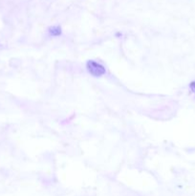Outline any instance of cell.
<instances>
[{
	"label": "cell",
	"mask_w": 195,
	"mask_h": 196,
	"mask_svg": "<svg viewBox=\"0 0 195 196\" xmlns=\"http://www.w3.org/2000/svg\"><path fill=\"white\" fill-rule=\"evenodd\" d=\"M87 69L91 75L94 77H100L105 74V68L100 63L94 60H89L87 62Z\"/></svg>",
	"instance_id": "1"
},
{
	"label": "cell",
	"mask_w": 195,
	"mask_h": 196,
	"mask_svg": "<svg viewBox=\"0 0 195 196\" xmlns=\"http://www.w3.org/2000/svg\"><path fill=\"white\" fill-rule=\"evenodd\" d=\"M57 30H58V33H57V34H54V35H56V36H57V35H60V29H59V28H58ZM54 31H56V29H54V28L51 29V33H54Z\"/></svg>",
	"instance_id": "2"
}]
</instances>
